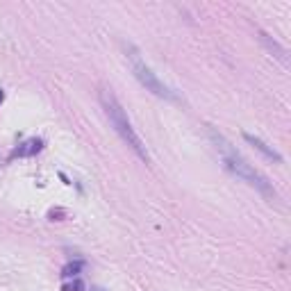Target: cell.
<instances>
[{
    "label": "cell",
    "mask_w": 291,
    "mask_h": 291,
    "mask_svg": "<svg viewBox=\"0 0 291 291\" xmlns=\"http://www.w3.org/2000/svg\"><path fill=\"white\" fill-rule=\"evenodd\" d=\"M210 139H212V143H214V150L219 153L221 162L225 164V168H228L230 173H234L239 180H244L246 184H250L253 189H257L266 201H277V193H275V189H273L271 182H268L266 177H264L262 173H259L257 168L244 157V155L239 153L223 134L216 132L214 128H210Z\"/></svg>",
    "instance_id": "1"
},
{
    "label": "cell",
    "mask_w": 291,
    "mask_h": 291,
    "mask_svg": "<svg viewBox=\"0 0 291 291\" xmlns=\"http://www.w3.org/2000/svg\"><path fill=\"white\" fill-rule=\"evenodd\" d=\"M91 291H105L103 286H91Z\"/></svg>",
    "instance_id": "9"
},
{
    "label": "cell",
    "mask_w": 291,
    "mask_h": 291,
    "mask_svg": "<svg viewBox=\"0 0 291 291\" xmlns=\"http://www.w3.org/2000/svg\"><path fill=\"white\" fill-rule=\"evenodd\" d=\"M244 139L250 143V146H255V148L259 150V153L264 155V157H268V159H273V162H282V155L277 153V150H273L268 143H264L259 137H253V134H248V132H244Z\"/></svg>",
    "instance_id": "4"
},
{
    "label": "cell",
    "mask_w": 291,
    "mask_h": 291,
    "mask_svg": "<svg viewBox=\"0 0 291 291\" xmlns=\"http://www.w3.org/2000/svg\"><path fill=\"white\" fill-rule=\"evenodd\" d=\"M123 50H125V59H128L134 77L141 82V86H146V91L159 95V98H164V101H177V95L173 93V89H171V86H166L157 75H155L153 68L146 64V59L141 57V53H139L132 43H123Z\"/></svg>",
    "instance_id": "3"
},
{
    "label": "cell",
    "mask_w": 291,
    "mask_h": 291,
    "mask_svg": "<svg viewBox=\"0 0 291 291\" xmlns=\"http://www.w3.org/2000/svg\"><path fill=\"white\" fill-rule=\"evenodd\" d=\"M62 291H84V282L75 277L73 282H66V284L62 286Z\"/></svg>",
    "instance_id": "7"
},
{
    "label": "cell",
    "mask_w": 291,
    "mask_h": 291,
    "mask_svg": "<svg viewBox=\"0 0 291 291\" xmlns=\"http://www.w3.org/2000/svg\"><path fill=\"white\" fill-rule=\"evenodd\" d=\"M82 266H84L82 262H71V264H66V266L62 268V277H75L77 273H80Z\"/></svg>",
    "instance_id": "6"
},
{
    "label": "cell",
    "mask_w": 291,
    "mask_h": 291,
    "mask_svg": "<svg viewBox=\"0 0 291 291\" xmlns=\"http://www.w3.org/2000/svg\"><path fill=\"white\" fill-rule=\"evenodd\" d=\"M3 101H5V91L0 89V105H3Z\"/></svg>",
    "instance_id": "8"
},
{
    "label": "cell",
    "mask_w": 291,
    "mask_h": 291,
    "mask_svg": "<svg viewBox=\"0 0 291 291\" xmlns=\"http://www.w3.org/2000/svg\"><path fill=\"white\" fill-rule=\"evenodd\" d=\"M41 150V139H30V141H25L21 148H16L14 153H12V157H16V155H34V153H39Z\"/></svg>",
    "instance_id": "5"
},
{
    "label": "cell",
    "mask_w": 291,
    "mask_h": 291,
    "mask_svg": "<svg viewBox=\"0 0 291 291\" xmlns=\"http://www.w3.org/2000/svg\"><path fill=\"white\" fill-rule=\"evenodd\" d=\"M98 101H101L103 110H105V116L110 119L112 128L116 130V134H119L130 148L134 150V155H137L139 159L148 162V150H146V146H143L141 137L137 134V130L132 128V123H130V119H128V112L123 110V105L119 103V98L114 95V91L107 89V86H103L101 93H98Z\"/></svg>",
    "instance_id": "2"
}]
</instances>
